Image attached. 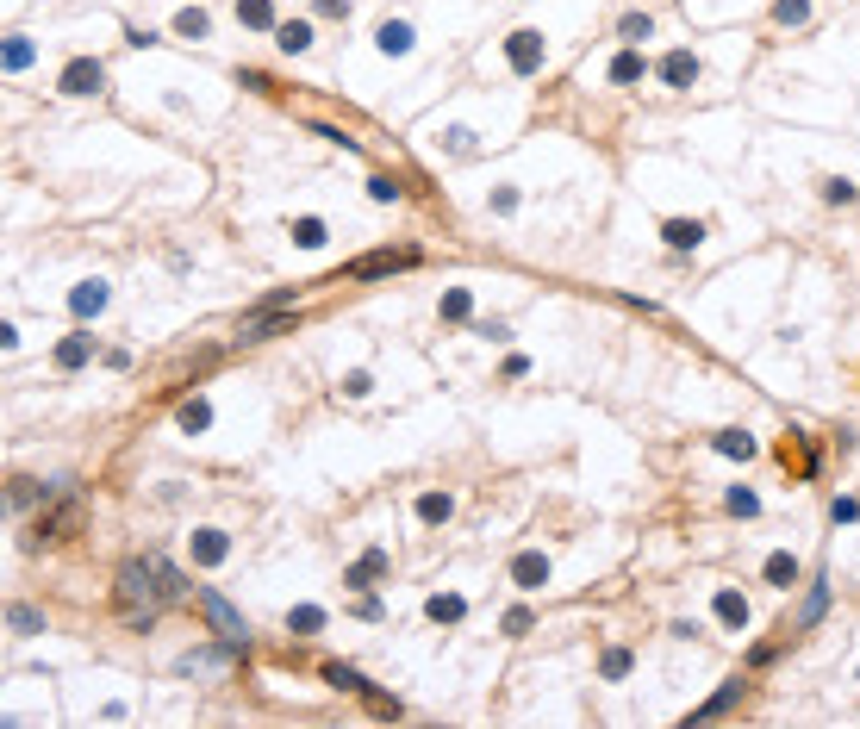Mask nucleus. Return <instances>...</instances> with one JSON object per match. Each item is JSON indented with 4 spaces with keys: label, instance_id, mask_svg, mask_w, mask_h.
Returning <instances> with one entry per match:
<instances>
[{
    "label": "nucleus",
    "instance_id": "obj_37",
    "mask_svg": "<svg viewBox=\"0 0 860 729\" xmlns=\"http://www.w3.org/2000/svg\"><path fill=\"white\" fill-rule=\"evenodd\" d=\"M399 194H406V187H399L393 174H375V181H368V200H375V206H393Z\"/></svg>",
    "mask_w": 860,
    "mask_h": 729
},
{
    "label": "nucleus",
    "instance_id": "obj_25",
    "mask_svg": "<svg viewBox=\"0 0 860 729\" xmlns=\"http://www.w3.org/2000/svg\"><path fill=\"white\" fill-rule=\"evenodd\" d=\"M37 499H50V486L26 481V474H13V481H6V505H13V512H26V505H37Z\"/></svg>",
    "mask_w": 860,
    "mask_h": 729
},
{
    "label": "nucleus",
    "instance_id": "obj_26",
    "mask_svg": "<svg viewBox=\"0 0 860 729\" xmlns=\"http://www.w3.org/2000/svg\"><path fill=\"white\" fill-rule=\"evenodd\" d=\"M711 449L729 455V461H749V455H755V437H749V430H717V437H711Z\"/></svg>",
    "mask_w": 860,
    "mask_h": 729
},
{
    "label": "nucleus",
    "instance_id": "obj_16",
    "mask_svg": "<svg viewBox=\"0 0 860 729\" xmlns=\"http://www.w3.org/2000/svg\"><path fill=\"white\" fill-rule=\"evenodd\" d=\"M275 44L287 50V57H306V50H312V19H281Z\"/></svg>",
    "mask_w": 860,
    "mask_h": 729
},
{
    "label": "nucleus",
    "instance_id": "obj_15",
    "mask_svg": "<svg viewBox=\"0 0 860 729\" xmlns=\"http://www.w3.org/2000/svg\"><path fill=\"white\" fill-rule=\"evenodd\" d=\"M106 300H112V293H106V280H81V287L69 293L75 318H101V312H106Z\"/></svg>",
    "mask_w": 860,
    "mask_h": 729
},
{
    "label": "nucleus",
    "instance_id": "obj_21",
    "mask_svg": "<svg viewBox=\"0 0 860 729\" xmlns=\"http://www.w3.org/2000/svg\"><path fill=\"white\" fill-rule=\"evenodd\" d=\"M324 680H331L337 692H349V698H375V686H368L356 667H344V660H331V667H324Z\"/></svg>",
    "mask_w": 860,
    "mask_h": 729
},
{
    "label": "nucleus",
    "instance_id": "obj_29",
    "mask_svg": "<svg viewBox=\"0 0 860 729\" xmlns=\"http://www.w3.org/2000/svg\"><path fill=\"white\" fill-rule=\"evenodd\" d=\"M293 243H300V249H324V243H331V231H324V218H293Z\"/></svg>",
    "mask_w": 860,
    "mask_h": 729
},
{
    "label": "nucleus",
    "instance_id": "obj_44",
    "mask_svg": "<svg viewBox=\"0 0 860 729\" xmlns=\"http://www.w3.org/2000/svg\"><path fill=\"white\" fill-rule=\"evenodd\" d=\"M356 13V0H318V19H349Z\"/></svg>",
    "mask_w": 860,
    "mask_h": 729
},
{
    "label": "nucleus",
    "instance_id": "obj_31",
    "mask_svg": "<svg viewBox=\"0 0 860 729\" xmlns=\"http://www.w3.org/2000/svg\"><path fill=\"white\" fill-rule=\"evenodd\" d=\"M823 611H829V580H817V586L804 592V611H798V629H811L817 618H823Z\"/></svg>",
    "mask_w": 860,
    "mask_h": 729
},
{
    "label": "nucleus",
    "instance_id": "obj_5",
    "mask_svg": "<svg viewBox=\"0 0 860 729\" xmlns=\"http://www.w3.org/2000/svg\"><path fill=\"white\" fill-rule=\"evenodd\" d=\"M57 88H63V94H101L106 88V63L101 57H69L63 75H57Z\"/></svg>",
    "mask_w": 860,
    "mask_h": 729
},
{
    "label": "nucleus",
    "instance_id": "obj_30",
    "mask_svg": "<svg viewBox=\"0 0 860 729\" xmlns=\"http://www.w3.org/2000/svg\"><path fill=\"white\" fill-rule=\"evenodd\" d=\"M443 318L449 324H468V318H474V293H468V287H449L443 293Z\"/></svg>",
    "mask_w": 860,
    "mask_h": 729
},
{
    "label": "nucleus",
    "instance_id": "obj_7",
    "mask_svg": "<svg viewBox=\"0 0 860 729\" xmlns=\"http://www.w3.org/2000/svg\"><path fill=\"white\" fill-rule=\"evenodd\" d=\"M387 567H393V555H387V549H380V543H375V549H362V555H356V561H349V567H344V586L368 592V586H375V580H380V574H387Z\"/></svg>",
    "mask_w": 860,
    "mask_h": 729
},
{
    "label": "nucleus",
    "instance_id": "obj_19",
    "mask_svg": "<svg viewBox=\"0 0 860 729\" xmlns=\"http://www.w3.org/2000/svg\"><path fill=\"white\" fill-rule=\"evenodd\" d=\"M375 44L387 50V57H412V26H406V19H387V26L375 32Z\"/></svg>",
    "mask_w": 860,
    "mask_h": 729
},
{
    "label": "nucleus",
    "instance_id": "obj_18",
    "mask_svg": "<svg viewBox=\"0 0 860 729\" xmlns=\"http://www.w3.org/2000/svg\"><path fill=\"white\" fill-rule=\"evenodd\" d=\"M238 26H250V32H275V0H238Z\"/></svg>",
    "mask_w": 860,
    "mask_h": 729
},
{
    "label": "nucleus",
    "instance_id": "obj_27",
    "mask_svg": "<svg viewBox=\"0 0 860 729\" xmlns=\"http://www.w3.org/2000/svg\"><path fill=\"white\" fill-rule=\"evenodd\" d=\"M798 574H804V567H798L791 555H767V567H760L767 586H798Z\"/></svg>",
    "mask_w": 860,
    "mask_h": 729
},
{
    "label": "nucleus",
    "instance_id": "obj_13",
    "mask_svg": "<svg viewBox=\"0 0 860 729\" xmlns=\"http://www.w3.org/2000/svg\"><path fill=\"white\" fill-rule=\"evenodd\" d=\"M424 618H430V624H462V618H468V598H462V592H430V598H424Z\"/></svg>",
    "mask_w": 860,
    "mask_h": 729
},
{
    "label": "nucleus",
    "instance_id": "obj_20",
    "mask_svg": "<svg viewBox=\"0 0 860 729\" xmlns=\"http://www.w3.org/2000/svg\"><path fill=\"white\" fill-rule=\"evenodd\" d=\"M711 611H717V624H729V629H742V624H749V598H742V592H729V586H723L717 598H711Z\"/></svg>",
    "mask_w": 860,
    "mask_h": 729
},
{
    "label": "nucleus",
    "instance_id": "obj_8",
    "mask_svg": "<svg viewBox=\"0 0 860 729\" xmlns=\"http://www.w3.org/2000/svg\"><path fill=\"white\" fill-rule=\"evenodd\" d=\"M543 580H549V555H543V549H524V555H512V586H517V592H543Z\"/></svg>",
    "mask_w": 860,
    "mask_h": 729
},
{
    "label": "nucleus",
    "instance_id": "obj_11",
    "mask_svg": "<svg viewBox=\"0 0 860 729\" xmlns=\"http://www.w3.org/2000/svg\"><path fill=\"white\" fill-rule=\"evenodd\" d=\"M231 655H243L238 642H225V649H194V655L175 660V667H181V673H218V667H231Z\"/></svg>",
    "mask_w": 860,
    "mask_h": 729
},
{
    "label": "nucleus",
    "instance_id": "obj_9",
    "mask_svg": "<svg viewBox=\"0 0 860 729\" xmlns=\"http://www.w3.org/2000/svg\"><path fill=\"white\" fill-rule=\"evenodd\" d=\"M661 81L686 94L692 81H698V57H692V50H667V57H661Z\"/></svg>",
    "mask_w": 860,
    "mask_h": 729
},
{
    "label": "nucleus",
    "instance_id": "obj_43",
    "mask_svg": "<svg viewBox=\"0 0 860 729\" xmlns=\"http://www.w3.org/2000/svg\"><path fill=\"white\" fill-rule=\"evenodd\" d=\"M829 518H835V523H855L860 518V499H829Z\"/></svg>",
    "mask_w": 860,
    "mask_h": 729
},
{
    "label": "nucleus",
    "instance_id": "obj_32",
    "mask_svg": "<svg viewBox=\"0 0 860 729\" xmlns=\"http://www.w3.org/2000/svg\"><path fill=\"white\" fill-rule=\"evenodd\" d=\"M6 629L13 636H44V618H37L32 605H6Z\"/></svg>",
    "mask_w": 860,
    "mask_h": 729
},
{
    "label": "nucleus",
    "instance_id": "obj_10",
    "mask_svg": "<svg viewBox=\"0 0 860 729\" xmlns=\"http://www.w3.org/2000/svg\"><path fill=\"white\" fill-rule=\"evenodd\" d=\"M88 362H94V337H88V331H69V337L57 343V368L75 375V368H88Z\"/></svg>",
    "mask_w": 860,
    "mask_h": 729
},
{
    "label": "nucleus",
    "instance_id": "obj_4",
    "mask_svg": "<svg viewBox=\"0 0 860 729\" xmlns=\"http://www.w3.org/2000/svg\"><path fill=\"white\" fill-rule=\"evenodd\" d=\"M543 57H549V44H543V32H512L505 37V63H512V75H536L543 69Z\"/></svg>",
    "mask_w": 860,
    "mask_h": 729
},
{
    "label": "nucleus",
    "instance_id": "obj_6",
    "mask_svg": "<svg viewBox=\"0 0 860 729\" xmlns=\"http://www.w3.org/2000/svg\"><path fill=\"white\" fill-rule=\"evenodd\" d=\"M200 605H207L212 629H218L225 642H238V649H250V624H243L238 611H231V598H218V592H212V586H200Z\"/></svg>",
    "mask_w": 860,
    "mask_h": 729
},
{
    "label": "nucleus",
    "instance_id": "obj_35",
    "mask_svg": "<svg viewBox=\"0 0 860 729\" xmlns=\"http://www.w3.org/2000/svg\"><path fill=\"white\" fill-rule=\"evenodd\" d=\"M499 629H505V636H530V629H536V611H530V605H512V611L499 618Z\"/></svg>",
    "mask_w": 860,
    "mask_h": 729
},
{
    "label": "nucleus",
    "instance_id": "obj_3",
    "mask_svg": "<svg viewBox=\"0 0 860 729\" xmlns=\"http://www.w3.org/2000/svg\"><path fill=\"white\" fill-rule=\"evenodd\" d=\"M406 269H418V249L406 243V249H368V256H356L344 275L349 280H380V275H406Z\"/></svg>",
    "mask_w": 860,
    "mask_h": 729
},
{
    "label": "nucleus",
    "instance_id": "obj_2",
    "mask_svg": "<svg viewBox=\"0 0 860 729\" xmlns=\"http://www.w3.org/2000/svg\"><path fill=\"white\" fill-rule=\"evenodd\" d=\"M81 523H88V505H81V499H75V492H63V499H57V505H44V512H37V543H69V536H81Z\"/></svg>",
    "mask_w": 860,
    "mask_h": 729
},
{
    "label": "nucleus",
    "instance_id": "obj_42",
    "mask_svg": "<svg viewBox=\"0 0 860 729\" xmlns=\"http://www.w3.org/2000/svg\"><path fill=\"white\" fill-rule=\"evenodd\" d=\"M723 505H729L736 518H755V512H760V499H755V492H749V486H736V492H729Z\"/></svg>",
    "mask_w": 860,
    "mask_h": 729
},
{
    "label": "nucleus",
    "instance_id": "obj_1",
    "mask_svg": "<svg viewBox=\"0 0 860 729\" xmlns=\"http://www.w3.org/2000/svg\"><path fill=\"white\" fill-rule=\"evenodd\" d=\"M112 598H119V618H125V624H138V629L156 624V605H175L150 555H143V561H125V567H119V592H112Z\"/></svg>",
    "mask_w": 860,
    "mask_h": 729
},
{
    "label": "nucleus",
    "instance_id": "obj_41",
    "mask_svg": "<svg viewBox=\"0 0 860 729\" xmlns=\"http://www.w3.org/2000/svg\"><path fill=\"white\" fill-rule=\"evenodd\" d=\"M26 63H32V44L26 37H6V75H19Z\"/></svg>",
    "mask_w": 860,
    "mask_h": 729
},
{
    "label": "nucleus",
    "instance_id": "obj_48",
    "mask_svg": "<svg viewBox=\"0 0 860 729\" xmlns=\"http://www.w3.org/2000/svg\"><path fill=\"white\" fill-rule=\"evenodd\" d=\"M493 212H517V187H499V194H493Z\"/></svg>",
    "mask_w": 860,
    "mask_h": 729
},
{
    "label": "nucleus",
    "instance_id": "obj_23",
    "mask_svg": "<svg viewBox=\"0 0 860 729\" xmlns=\"http://www.w3.org/2000/svg\"><path fill=\"white\" fill-rule=\"evenodd\" d=\"M212 32V19H207V6H181L175 13V37H187V44H200V37Z\"/></svg>",
    "mask_w": 860,
    "mask_h": 729
},
{
    "label": "nucleus",
    "instance_id": "obj_24",
    "mask_svg": "<svg viewBox=\"0 0 860 729\" xmlns=\"http://www.w3.org/2000/svg\"><path fill=\"white\" fill-rule=\"evenodd\" d=\"M749 692V680H742V673H736V680H723V692L711 698V704H698V711H692V717H698V724H705V717H723V711H729V704H736V698Z\"/></svg>",
    "mask_w": 860,
    "mask_h": 729
},
{
    "label": "nucleus",
    "instance_id": "obj_12",
    "mask_svg": "<svg viewBox=\"0 0 860 729\" xmlns=\"http://www.w3.org/2000/svg\"><path fill=\"white\" fill-rule=\"evenodd\" d=\"M661 238H667V249H680V256H686V249L705 243V225H698V218H661Z\"/></svg>",
    "mask_w": 860,
    "mask_h": 729
},
{
    "label": "nucleus",
    "instance_id": "obj_39",
    "mask_svg": "<svg viewBox=\"0 0 860 729\" xmlns=\"http://www.w3.org/2000/svg\"><path fill=\"white\" fill-rule=\"evenodd\" d=\"M344 393H349V399H368V393H375V375H368V368H349V375H344Z\"/></svg>",
    "mask_w": 860,
    "mask_h": 729
},
{
    "label": "nucleus",
    "instance_id": "obj_17",
    "mask_svg": "<svg viewBox=\"0 0 860 729\" xmlns=\"http://www.w3.org/2000/svg\"><path fill=\"white\" fill-rule=\"evenodd\" d=\"M642 75H649V63H642V50H636V44H630V50H618V57H611V81H618V88H636Z\"/></svg>",
    "mask_w": 860,
    "mask_h": 729
},
{
    "label": "nucleus",
    "instance_id": "obj_33",
    "mask_svg": "<svg viewBox=\"0 0 860 729\" xmlns=\"http://www.w3.org/2000/svg\"><path fill=\"white\" fill-rule=\"evenodd\" d=\"M287 629H293V636H318V629H324V611H318V605H293V611H287Z\"/></svg>",
    "mask_w": 860,
    "mask_h": 729
},
{
    "label": "nucleus",
    "instance_id": "obj_34",
    "mask_svg": "<svg viewBox=\"0 0 860 729\" xmlns=\"http://www.w3.org/2000/svg\"><path fill=\"white\" fill-rule=\"evenodd\" d=\"M817 194H823L829 206H855V200H860V187H855V181H848V174H829V181H823V187H817Z\"/></svg>",
    "mask_w": 860,
    "mask_h": 729
},
{
    "label": "nucleus",
    "instance_id": "obj_38",
    "mask_svg": "<svg viewBox=\"0 0 860 729\" xmlns=\"http://www.w3.org/2000/svg\"><path fill=\"white\" fill-rule=\"evenodd\" d=\"M618 32L630 37V44H642V37L654 32V19H649V13H623V19H618Z\"/></svg>",
    "mask_w": 860,
    "mask_h": 729
},
{
    "label": "nucleus",
    "instance_id": "obj_28",
    "mask_svg": "<svg viewBox=\"0 0 860 729\" xmlns=\"http://www.w3.org/2000/svg\"><path fill=\"white\" fill-rule=\"evenodd\" d=\"M455 518V499H449V492H424V499H418V523H449Z\"/></svg>",
    "mask_w": 860,
    "mask_h": 729
},
{
    "label": "nucleus",
    "instance_id": "obj_47",
    "mask_svg": "<svg viewBox=\"0 0 860 729\" xmlns=\"http://www.w3.org/2000/svg\"><path fill=\"white\" fill-rule=\"evenodd\" d=\"M238 81H243V88H256V94H269V88H275V81H269V75H262V69H243Z\"/></svg>",
    "mask_w": 860,
    "mask_h": 729
},
{
    "label": "nucleus",
    "instance_id": "obj_46",
    "mask_svg": "<svg viewBox=\"0 0 860 729\" xmlns=\"http://www.w3.org/2000/svg\"><path fill=\"white\" fill-rule=\"evenodd\" d=\"M474 337H493V343H499V337H512V324H505V318H486V324H474Z\"/></svg>",
    "mask_w": 860,
    "mask_h": 729
},
{
    "label": "nucleus",
    "instance_id": "obj_22",
    "mask_svg": "<svg viewBox=\"0 0 860 729\" xmlns=\"http://www.w3.org/2000/svg\"><path fill=\"white\" fill-rule=\"evenodd\" d=\"M175 424H181L187 437H200V430L212 424V406L200 399V393H194V399H181V406H175Z\"/></svg>",
    "mask_w": 860,
    "mask_h": 729
},
{
    "label": "nucleus",
    "instance_id": "obj_40",
    "mask_svg": "<svg viewBox=\"0 0 860 729\" xmlns=\"http://www.w3.org/2000/svg\"><path fill=\"white\" fill-rule=\"evenodd\" d=\"M599 673H605V680H623V673H630V649H605Z\"/></svg>",
    "mask_w": 860,
    "mask_h": 729
},
{
    "label": "nucleus",
    "instance_id": "obj_14",
    "mask_svg": "<svg viewBox=\"0 0 860 729\" xmlns=\"http://www.w3.org/2000/svg\"><path fill=\"white\" fill-rule=\"evenodd\" d=\"M225 555H231V536L225 530H194V561L200 567H218Z\"/></svg>",
    "mask_w": 860,
    "mask_h": 729
},
{
    "label": "nucleus",
    "instance_id": "obj_36",
    "mask_svg": "<svg viewBox=\"0 0 860 729\" xmlns=\"http://www.w3.org/2000/svg\"><path fill=\"white\" fill-rule=\"evenodd\" d=\"M811 19V0H773V26H804Z\"/></svg>",
    "mask_w": 860,
    "mask_h": 729
},
{
    "label": "nucleus",
    "instance_id": "obj_45",
    "mask_svg": "<svg viewBox=\"0 0 860 729\" xmlns=\"http://www.w3.org/2000/svg\"><path fill=\"white\" fill-rule=\"evenodd\" d=\"M443 138H449L455 156H468V150H474V132H468V125H455V132H443Z\"/></svg>",
    "mask_w": 860,
    "mask_h": 729
}]
</instances>
